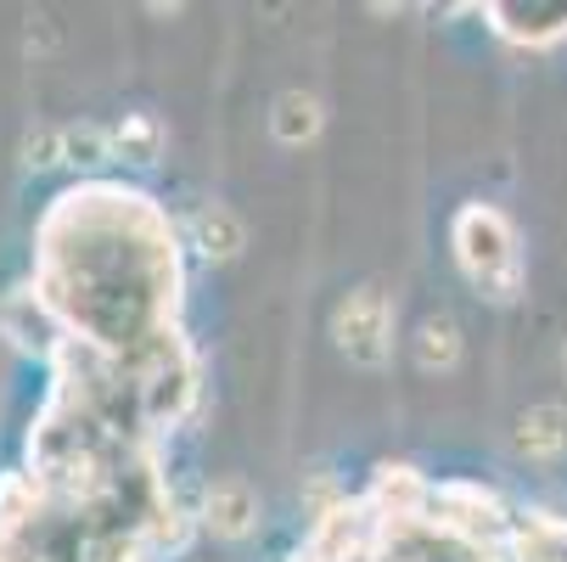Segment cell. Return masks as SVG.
I'll return each mask as SVG.
<instances>
[{
    "instance_id": "6da1fadb",
    "label": "cell",
    "mask_w": 567,
    "mask_h": 562,
    "mask_svg": "<svg viewBox=\"0 0 567 562\" xmlns=\"http://www.w3.org/2000/svg\"><path fill=\"white\" fill-rule=\"evenodd\" d=\"M455 259L461 270L489 293L495 304H512L523 293V254H517V231L506 225L501 208L489 203H466L455 214Z\"/></svg>"
},
{
    "instance_id": "7a4b0ae2",
    "label": "cell",
    "mask_w": 567,
    "mask_h": 562,
    "mask_svg": "<svg viewBox=\"0 0 567 562\" xmlns=\"http://www.w3.org/2000/svg\"><path fill=\"white\" fill-rule=\"evenodd\" d=\"M332 333H338V344L354 366H365V371L388 366V355H393V309H388L382 287H354L332 315Z\"/></svg>"
},
{
    "instance_id": "3957f363",
    "label": "cell",
    "mask_w": 567,
    "mask_h": 562,
    "mask_svg": "<svg viewBox=\"0 0 567 562\" xmlns=\"http://www.w3.org/2000/svg\"><path fill=\"white\" fill-rule=\"evenodd\" d=\"M197 523L214 534V540H248L254 523H259V495L248 478H219V484L203 490V507H197Z\"/></svg>"
},
{
    "instance_id": "277c9868",
    "label": "cell",
    "mask_w": 567,
    "mask_h": 562,
    "mask_svg": "<svg viewBox=\"0 0 567 562\" xmlns=\"http://www.w3.org/2000/svg\"><path fill=\"white\" fill-rule=\"evenodd\" d=\"M186 231H192V248H197L203 259H214V265H230L241 248H248V225H241L236 208H225V203L197 208Z\"/></svg>"
},
{
    "instance_id": "5b68a950",
    "label": "cell",
    "mask_w": 567,
    "mask_h": 562,
    "mask_svg": "<svg viewBox=\"0 0 567 562\" xmlns=\"http://www.w3.org/2000/svg\"><path fill=\"white\" fill-rule=\"evenodd\" d=\"M517 450L534 461L567 456V406H534L517 417Z\"/></svg>"
},
{
    "instance_id": "8992f818",
    "label": "cell",
    "mask_w": 567,
    "mask_h": 562,
    "mask_svg": "<svg viewBox=\"0 0 567 562\" xmlns=\"http://www.w3.org/2000/svg\"><path fill=\"white\" fill-rule=\"evenodd\" d=\"M270 135L281 146H309L320 135V102L309 91H281L270 108Z\"/></svg>"
},
{
    "instance_id": "52a82bcc",
    "label": "cell",
    "mask_w": 567,
    "mask_h": 562,
    "mask_svg": "<svg viewBox=\"0 0 567 562\" xmlns=\"http://www.w3.org/2000/svg\"><path fill=\"white\" fill-rule=\"evenodd\" d=\"M157 152H164V119L157 113H124L113 124V157H124V164H157Z\"/></svg>"
},
{
    "instance_id": "ba28073f",
    "label": "cell",
    "mask_w": 567,
    "mask_h": 562,
    "mask_svg": "<svg viewBox=\"0 0 567 562\" xmlns=\"http://www.w3.org/2000/svg\"><path fill=\"white\" fill-rule=\"evenodd\" d=\"M461 360V327L450 315H427L422 333H416V366L422 371H455Z\"/></svg>"
},
{
    "instance_id": "9c48e42d",
    "label": "cell",
    "mask_w": 567,
    "mask_h": 562,
    "mask_svg": "<svg viewBox=\"0 0 567 562\" xmlns=\"http://www.w3.org/2000/svg\"><path fill=\"white\" fill-rule=\"evenodd\" d=\"M62 157L73 170H102V164H113V130H102V124H62Z\"/></svg>"
},
{
    "instance_id": "30bf717a",
    "label": "cell",
    "mask_w": 567,
    "mask_h": 562,
    "mask_svg": "<svg viewBox=\"0 0 567 562\" xmlns=\"http://www.w3.org/2000/svg\"><path fill=\"white\" fill-rule=\"evenodd\" d=\"M56 164H68L62 157V130H29L23 135V170H56Z\"/></svg>"
}]
</instances>
